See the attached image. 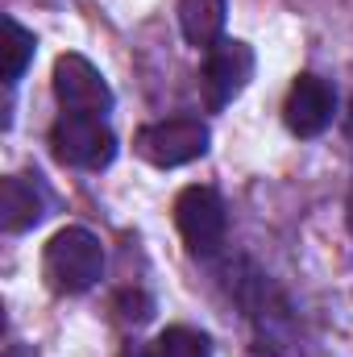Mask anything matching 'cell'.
<instances>
[{
  "mask_svg": "<svg viewBox=\"0 0 353 357\" xmlns=\"http://www.w3.org/2000/svg\"><path fill=\"white\" fill-rule=\"evenodd\" d=\"M42 274L59 295H84L104 278V245L91 229L67 225L46 241Z\"/></svg>",
  "mask_w": 353,
  "mask_h": 357,
  "instance_id": "cell-1",
  "label": "cell"
},
{
  "mask_svg": "<svg viewBox=\"0 0 353 357\" xmlns=\"http://www.w3.org/2000/svg\"><path fill=\"white\" fill-rule=\"evenodd\" d=\"M54 158L80 171H104L117 158V133L108 129L104 116H84V112H63L50 129Z\"/></svg>",
  "mask_w": 353,
  "mask_h": 357,
  "instance_id": "cell-2",
  "label": "cell"
},
{
  "mask_svg": "<svg viewBox=\"0 0 353 357\" xmlns=\"http://www.w3.org/2000/svg\"><path fill=\"white\" fill-rule=\"evenodd\" d=\"M208 125L195 121V116H171V121H154L137 133V154L150 162V167H163V171H175V167H187L195 158L208 154Z\"/></svg>",
  "mask_w": 353,
  "mask_h": 357,
  "instance_id": "cell-3",
  "label": "cell"
},
{
  "mask_svg": "<svg viewBox=\"0 0 353 357\" xmlns=\"http://www.w3.org/2000/svg\"><path fill=\"white\" fill-rule=\"evenodd\" d=\"M175 225H179V233H183V241H187V250L195 258H212L225 245V233H229L225 199L212 187H187V191H179Z\"/></svg>",
  "mask_w": 353,
  "mask_h": 357,
  "instance_id": "cell-4",
  "label": "cell"
},
{
  "mask_svg": "<svg viewBox=\"0 0 353 357\" xmlns=\"http://www.w3.org/2000/svg\"><path fill=\"white\" fill-rule=\"evenodd\" d=\"M254 46L241 42V38H220L208 59H204V96H208V108L220 112L229 108L241 91L250 88L254 79Z\"/></svg>",
  "mask_w": 353,
  "mask_h": 357,
  "instance_id": "cell-5",
  "label": "cell"
},
{
  "mask_svg": "<svg viewBox=\"0 0 353 357\" xmlns=\"http://www.w3.org/2000/svg\"><path fill=\"white\" fill-rule=\"evenodd\" d=\"M54 96H59L63 112H84V116H108L117 104L108 79L84 54H63L54 63Z\"/></svg>",
  "mask_w": 353,
  "mask_h": 357,
  "instance_id": "cell-6",
  "label": "cell"
},
{
  "mask_svg": "<svg viewBox=\"0 0 353 357\" xmlns=\"http://www.w3.org/2000/svg\"><path fill=\"white\" fill-rule=\"evenodd\" d=\"M333 112H337V91L320 75H299L283 104V121L295 137H320L333 125Z\"/></svg>",
  "mask_w": 353,
  "mask_h": 357,
  "instance_id": "cell-7",
  "label": "cell"
},
{
  "mask_svg": "<svg viewBox=\"0 0 353 357\" xmlns=\"http://www.w3.org/2000/svg\"><path fill=\"white\" fill-rule=\"evenodd\" d=\"M50 208V195L38 175H8L0 183V229L4 233H25L33 229Z\"/></svg>",
  "mask_w": 353,
  "mask_h": 357,
  "instance_id": "cell-8",
  "label": "cell"
},
{
  "mask_svg": "<svg viewBox=\"0 0 353 357\" xmlns=\"http://www.w3.org/2000/svg\"><path fill=\"white\" fill-rule=\"evenodd\" d=\"M179 29L195 50H212L225 38V0H179Z\"/></svg>",
  "mask_w": 353,
  "mask_h": 357,
  "instance_id": "cell-9",
  "label": "cell"
},
{
  "mask_svg": "<svg viewBox=\"0 0 353 357\" xmlns=\"http://www.w3.org/2000/svg\"><path fill=\"white\" fill-rule=\"evenodd\" d=\"M125 357H212V341L204 337V333H195V328H167V333H158L150 345H137V349H129Z\"/></svg>",
  "mask_w": 353,
  "mask_h": 357,
  "instance_id": "cell-10",
  "label": "cell"
},
{
  "mask_svg": "<svg viewBox=\"0 0 353 357\" xmlns=\"http://www.w3.org/2000/svg\"><path fill=\"white\" fill-rule=\"evenodd\" d=\"M33 46H38L33 33L25 25H17L13 17H4V84L8 88L21 84V75H25V67L33 59Z\"/></svg>",
  "mask_w": 353,
  "mask_h": 357,
  "instance_id": "cell-11",
  "label": "cell"
},
{
  "mask_svg": "<svg viewBox=\"0 0 353 357\" xmlns=\"http://www.w3.org/2000/svg\"><path fill=\"white\" fill-rule=\"evenodd\" d=\"M121 316L125 320H133V324H142V320H150V299L146 295H121Z\"/></svg>",
  "mask_w": 353,
  "mask_h": 357,
  "instance_id": "cell-12",
  "label": "cell"
},
{
  "mask_svg": "<svg viewBox=\"0 0 353 357\" xmlns=\"http://www.w3.org/2000/svg\"><path fill=\"white\" fill-rule=\"evenodd\" d=\"M350 121H353V108H350Z\"/></svg>",
  "mask_w": 353,
  "mask_h": 357,
  "instance_id": "cell-13",
  "label": "cell"
}]
</instances>
